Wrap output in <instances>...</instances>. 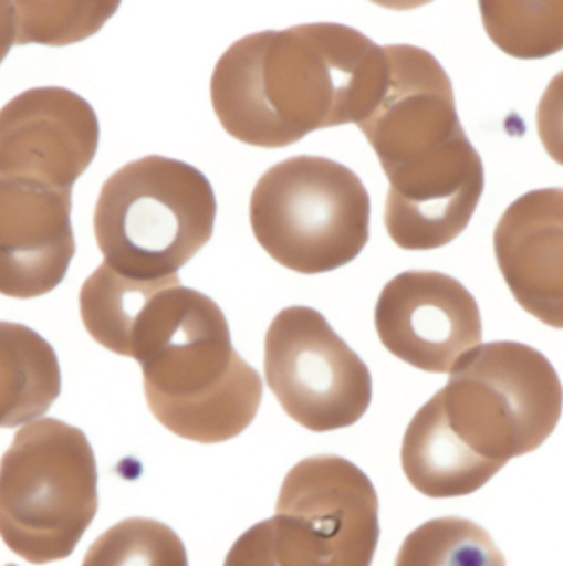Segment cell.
<instances>
[{
  "instance_id": "6",
  "label": "cell",
  "mask_w": 563,
  "mask_h": 566,
  "mask_svg": "<svg viewBox=\"0 0 563 566\" xmlns=\"http://www.w3.org/2000/svg\"><path fill=\"white\" fill-rule=\"evenodd\" d=\"M251 228L278 264L315 275L348 265L369 239V193L338 161L299 155L269 168L252 191Z\"/></svg>"
},
{
  "instance_id": "5",
  "label": "cell",
  "mask_w": 563,
  "mask_h": 566,
  "mask_svg": "<svg viewBox=\"0 0 563 566\" xmlns=\"http://www.w3.org/2000/svg\"><path fill=\"white\" fill-rule=\"evenodd\" d=\"M97 512V468L80 428L42 419L0 461V538L33 565L65 560Z\"/></svg>"
},
{
  "instance_id": "4",
  "label": "cell",
  "mask_w": 563,
  "mask_h": 566,
  "mask_svg": "<svg viewBox=\"0 0 563 566\" xmlns=\"http://www.w3.org/2000/svg\"><path fill=\"white\" fill-rule=\"evenodd\" d=\"M216 197L198 168L148 155L111 175L94 210V235L104 262L119 274L165 279L207 245Z\"/></svg>"
},
{
  "instance_id": "13",
  "label": "cell",
  "mask_w": 563,
  "mask_h": 566,
  "mask_svg": "<svg viewBox=\"0 0 563 566\" xmlns=\"http://www.w3.org/2000/svg\"><path fill=\"white\" fill-rule=\"evenodd\" d=\"M71 195L0 175V295L37 298L65 281L76 252Z\"/></svg>"
},
{
  "instance_id": "10",
  "label": "cell",
  "mask_w": 563,
  "mask_h": 566,
  "mask_svg": "<svg viewBox=\"0 0 563 566\" xmlns=\"http://www.w3.org/2000/svg\"><path fill=\"white\" fill-rule=\"evenodd\" d=\"M384 52L386 80L357 127L389 175L430 157L465 130L450 77L431 53L413 45L384 46Z\"/></svg>"
},
{
  "instance_id": "23",
  "label": "cell",
  "mask_w": 563,
  "mask_h": 566,
  "mask_svg": "<svg viewBox=\"0 0 563 566\" xmlns=\"http://www.w3.org/2000/svg\"><path fill=\"white\" fill-rule=\"evenodd\" d=\"M6 566H17V565H6Z\"/></svg>"
},
{
  "instance_id": "1",
  "label": "cell",
  "mask_w": 563,
  "mask_h": 566,
  "mask_svg": "<svg viewBox=\"0 0 563 566\" xmlns=\"http://www.w3.org/2000/svg\"><path fill=\"white\" fill-rule=\"evenodd\" d=\"M557 370L531 346H478L404 434V474L434 499L477 493L512 458L532 453L562 417Z\"/></svg>"
},
{
  "instance_id": "14",
  "label": "cell",
  "mask_w": 563,
  "mask_h": 566,
  "mask_svg": "<svg viewBox=\"0 0 563 566\" xmlns=\"http://www.w3.org/2000/svg\"><path fill=\"white\" fill-rule=\"evenodd\" d=\"M494 252L515 302L544 325L563 329V188L515 200L496 226Z\"/></svg>"
},
{
  "instance_id": "22",
  "label": "cell",
  "mask_w": 563,
  "mask_h": 566,
  "mask_svg": "<svg viewBox=\"0 0 563 566\" xmlns=\"http://www.w3.org/2000/svg\"><path fill=\"white\" fill-rule=\"evenodd\" d=\"M15 45V10L13 2H0V63Z\"/></svg>"
},
{
  "instance_id": "20",
  "label": "cell",
  "mask_w": 563,
  "mask_h": 566,
  "mask_svg": "<svg viewBox=\"0 0 563 566\" xmlns=\"http://www.w3.org/2000/svg\"><path fill=\"white\" fill-rule=\"evenodd\" d=\"M538 129L545 151L563 165V71L549 83L539 103Z\"/></svg>"
},
{
  "instance_id": "17",
  "label": "cell",
  "mask_w": 563,
  "mask_h": 566,
  "mask_svg": "<svg viewBox=\"0 0 563 566\" xmlns=\"http://www.w3.org/2000/svg\"><path fill=\"white\" fill-rule=\"evenodd\" d=\"M494 45L514 59L538 60L563 50V2H481Z\"/></svg>"
},
{
  "instance_id": "12",
  "label": "cell",
  "mask_w": 563,
  "mask_h": 566,
  "mask_svg": "<svg viewBox=\"0 0 563 566\" xmlns=\"http://www.w3.org/2000/svg\"><path fill=\"white\" fill-rule=\"evenodd\" d=\"M386 177L384 222L404 251L450 244L470 224L484 190L483 161L467 134Z\"/></svg>"
},
{
  "instance_id": "8",
  "label": "cell",
  "mask_w": 563,
  "mask_h": 566,
  "mask_svg": "<svg viewBox=\"0 0 563 566\" xmlns=\"http://www.w3.org/2000/svg\"><path fill=\"white\" fill-rule=\"evenodd\" d=\"M264 373L286 416L316 433L359 422L373 399L366 364L310 306L275 316L265 335Z\"/></svg>"
},
{
  "instance_id": "9",
  "label": "cell",
  "mask_w": 563,
  "mask_h": 566,
  "mask_svg": "<svg viewBox=\"0 0 563 566\" xmlns=\"http://www.w3.org/2000/svg\"><path fill=\"white\" fill-rule=\"evenodd\" d=\"M374 322L387 352L425 373H451L483 338L477 300L441 272L409 271L387 282Z\"/></svg>"
},
{
  "instance_id": "3",
  "label": "cell",
  "mask_w": 563,
  "mask_h": 566,
  "mask_svg": "<svg viewBox=\"0 0 563 566\" xmlns=\"http://www.w3.org/2000/svg\"><path fill=\"white\" fill-rule=\"evenodd\" d=\"M127 357L140 364L155 419L184 440L222 443L258 416L261 376L232 348L221 308L180 279L148 303Z\"/></svg>"
},
{
  "instance_id": "7",
  "label": "cell",
  "mask_w": 563,
  "mask_h": 566,
  "mask_svg": "<svg viewBox=\"0 0 563 566\" xmlns=\"http://www.w3.org/2000/svg\"><path fill=\"white\" fill-rule=\"evenodd\" d=\"M271 528L279 566H371L379 542L376 490L345 458H306L286 473Z\"/></svg>"
},
{
  "instance_id": "19",
  "label": "cell",
  "mask_w": 563,
  "mask_h": 566,
  "mask_svg": "<svg viewBox=\"0 0 563 566\" xmlns=\"http://www.w3.org/2000/svg\"><path fill=\"white\" fill-rule=\"evenodd\" d=\"M117 2H13L15 45L65 46L100 32Z\"/></svg>"
},
{
  "instance_id": "18",
  "label": "cell",
  "mask_w": 563,
  "mask_h": 566,
  "mask_svg": "<svg viewBox=\"0 0 563 566\" xmlns=\"http://www.w3.org/2000/svg\"><path fill=\"white\" fill-rule=\"evenodd\" d=\"M81 566H188L181 538L154 518H126L107 528Z\"/></svg>"
},
{
  "instance_id": "16",
  "label": "cell",
  "mask_w": 563,
  "mask_h": 566,
  "mask_svg": "<svg viewBox=\"0 0 563 566\" xmlns=\"http://www.w3.org/2000/svg\"><path fill=\"white\" fill-rule=\"evenodd\" d=\"M394 566H505V558L477 522L440 517L407 535Z\"/></svg>"
},
{
  "instance_id": "15",
  "label": "cell",
  "mask_w": 563,
  "mask_h": 566,
  "mask_svg": "<svg viewBox=\"0 0 563 566\" xmlns=\"http://www.w3.org/2000/svg\"><path fill=\"white\" fill-rule=\"evenodd\" d=\"M60 392L62 370L52 345L29 326L0 322V428L39 419Z\"/></svg>"
},
{
  "instance_id": "2",
  "label": "cell",
  "mask_w": 563,
  "mask_h": 566,
  "mask_svg": "<svg viewBox=\"0 0 563 566\" xmlns=\"http://www.w3.org/2000/svg\"><path fill=\"white\" fill-rule=\"evenodd\" d=\"M387 73L384 46L342 23H306L238 40L216 63L211 103L229 136L282 148L359 124Z\"/></svg>"
},
{
  "instance_id": "21",
  "label": "cell",
  "mask_w": 563,
  "mask_h": 566,
  "mask_svg": "<svg viewBox=\"0 0 563 566\" xmlns=\"http://www.w3.org/2000/svg\"><path fill=\"white\" fill-rule=\"evenodd\" d=\"M225 566H279L272 551L271 521L252 525L232 545Z\"/></svg>"
},
{
  "instance_id": "11",
  "label": "cell",
  "mask_w": 563,
  "mask_h": 566,
  "mask_svg": "<svg viewBox=\"0 0 563 566\" xmlns=\"http://www.w3.org/2000/svg\"><path fill=\"white\" fill-rule=\"evenodd\" d=\"M100 145L91 104L66 90L23 91L0 109V175L56 190H73Z\"/></svg>"
}]
</instances>
